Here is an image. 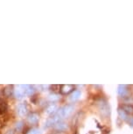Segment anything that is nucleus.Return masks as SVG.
Returning a JSON list of instances; mask_svg holds the SVG:
<instances>
[{"label": "nucleus", "instance_id": "nucleus-1", "mask_svg": "<svg viewBox=\"0 0 133 134\" xmlns=\"http://www.w3.org/2000/svg\"><path fill=\"white\" fill-rule=\"evenodd\" d=\"M74 107L73 105H66L64 107H62L61 109H60V110L58 111V114H57V117L61 118H68L70 115L73 113L74 111Z\"/></svg>", "mask_w": 133, "mask_h": 134}, {"label": "nucleus", "instance_id": "nucleus-2", "mask_svg": "<svg viewBox=\"0 0 133 134\" xmlns=\"http://www.w3.org/2000/svg\"><path fill=\"white\" fill-rule=\"evenodd\" d=\"M14 95H15V97L17 98H19V99H21V98H23L25 96H26L23 85L17 86L16 88L14 90Z\"/></svg>", "mask_w": 133, "mask_h": 134}, {"label": "nucleus", "instance_id": "nucleus-3", "mask_svg": "<svg viewBox=\"0 0 133 134\" xmlns=\"http://www.w3.org/2000/svg\"><path fill=\"white\" fill-rule=\"evenodd\" d=\"M17 110H18V113H19V116L23 117L27 113V108H26V105L25 103H19V106L17 108Z\"/></svg>", "mask_w": 133, "mask_h": 134}, {"label": "nucleus", "instance_id": "nucleus-4", "mask_svg": "<svg viewBox=\"0 0 133 134\" xmlns=\"http://www.w3.org/2000/svg\"><path fill=\"white\" fill-rule=\"evenodd\" d=\"M81 96H82L81 90H74V91L70 95L69 99L71 102H75V101H77L80 97H81Z\"/></svg>", "mask_w": 133, "mask_h": 134}, {"label": "nucleus", "instance_id": "nucleus-5", "mask_svg": "<svg viewBox=\"0 0 133 134\" xmlns=\"http://www.w3.org/2000/svg\"><path fill=\"white\" fill-rule=\"evenodd\" d=\"M118 95L120 97H125L128 94V90H127V86L126 85H119L118 86V90H117Z\"/></svg>", "mask_w": 133, "mask_h": 134}, {"label": "nucleus", "instance_id": "nucleus-6", "mask_svg": "<svg viewBox=\"0 0 133 134\" xmlns=\"http://www.w3.org/2000/svg\"><path fill=\"white\" fill-rule=\"evenodd\" d=\"M39 121V116L36 113H32L28 117V122L31 124H36Z\"/></svg>", "mask_w": 133, "mask_h": 134}, {"label": "nucleus", "instance_id": "nucleus-7", "mask_svg": "<svg viewBox=\"0 0 133 134\" xmlns=\"http://www.w3.org/2000/svg\"><path fill=\"white\" fill-rule=\"evenodd\" d=\"M55 127H56L57 130H59V131H65V130H67V125L65 123L61 122V121H60V122H58L56 124Z\"/></svg>", "mask_w": 133, "mask_h": 134}, {"label": "nucleus", "instance_id": "nucleus-8", "mask_svg": "<svg viewBox=\"0 0 133 134\" xmlns=\"http://www.w3.org/2000/svg\"><path fill=\"white\" fill-rule=\"evenodd\" d=\"M23 87L25 90V93H26V96H31L33 93V88L31 87L30 85H23Z\"/></svg>", "mask_w": 133, "mask_h": 134}, {"label": "nucleus", "instance_id": "nucleus-9", "mask_svg": "<svg viewBox=\"0 0 133 134\" xmlns=\"http://www.w3.org/2000/svg\"><path fill=\"white\" fill-rule=\"evenodd\" d=\"M57 105L56 104H51V105H49L48 107H47V114H53V113H54L55 111L57 110Z\"/></svg>", "mask_w": 133, "mask_h": 134}, {"label": "nucleus", "instance_id": "nucleus-10", "mask_svg": "<svg viewBox=\"0 0 133 134\" xmlns=\"http://www.w3.org/2000/svg\"><path fill=\"white\" fill-rule=\"evenodd\" d=\"M118 115H119V117L122 118V119H124V120H127L128 119V114L125 112L124 110H123L122 108L118 109Z\"/></svg>", "mask_w": 133, "mask_h": 134}, {"label": "nucleus", "instance_id": "nucleus-11", "mask_svg": "<svg viewBox=\"0 0 133 134\" xmlns=\"http://www.w3.org/2000/svg\"><path fill=\"white\" fill-rule=\"evenodd\" d=\"M122 109L127 113V114L128 113H133V106L132 105L124 104V105L122 106Z\"/></svg>", "mask_w": 133, "mask_h": 134}, {"label": "nucleus", "instance_id": "nucleus-12", "mask_svg": "<svg viewBox=\"0 0 133 134\" xmlns=\"http://www.w3.org/2000/svg\"><path fill=\"white\" fill-rule=\"evenodd\" d=\"M71 90H73L72 85H64V86H62L61 92L64 93V94H67V93H68L69 91H71Z\"/></svg>", "mask_w": 133, "mask_h": 134}, {"label": "nucleus", "instance_id": "nucleus-13", "mask_svg": "<svg viewBox=\"0 0 133 134\" xmlns=\"http://www.w3.org/2000/svg\"><path fill=\"white\" fill-rule=\"evenodd\" d=\"M27 134H41V131L39 130V129H32V130H30L28 132H27Z\"/></svg>", "mask_w": 133, "mask_h": 134}, {"label": "nucleus", "instance_id": "nucleus-14", "mask_svg": "<svg viewBox=\"0 0 133 134\" xmlns=\"http://www.w3.org/2000/svg\"><path fill=\"white\" fill-rule=\"evenodd\" d=\"M49 99L50 100H52V101H54V100H58L59 99V97L58 96H56V95H51L49 97Z\"/></svg>", "mask_w": 133, "mask_h": 134}, {"label": "nucleus", "instance_id": "nucleus-15", "mask_svg": "<svg viewBox=\"0 0 133 134\" xmlns=\"http://www.w3.org/2000/svg\"><path fill=\"white\" fill-rule=\"evenodd\" d=\"M129 122H130V125H131L132 127H133V118H130V119L129 120Z\"/></svg>", "mask_w": 133, "mask_h": 134}]
</instances>
